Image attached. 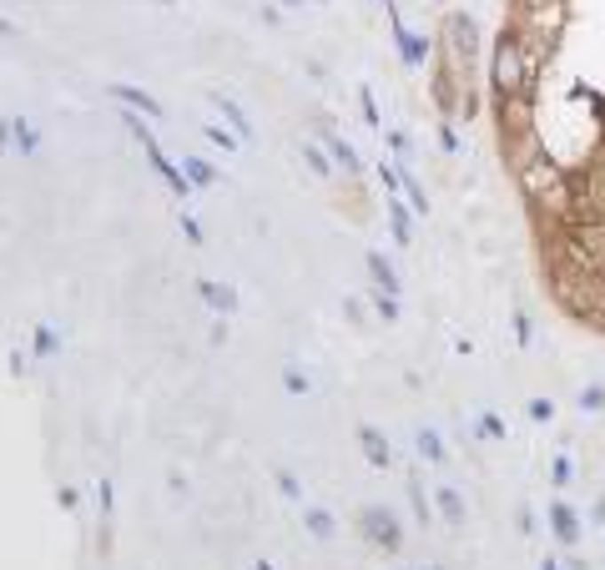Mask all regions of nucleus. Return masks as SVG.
Segmentation results:
<instances>
[{"label": "nucleus", "mask_w": 605, "mask_h": 570, "mask_svg": "<svg viewBox=\"0 0 605 570\" xmlns=\"http://www.w3.org/2000/svg\"><path fill=\"white\" fill-rule=\"evenodd\" d=\"M439 500H444V515H450V520H459V510H465V505H459V494H454V490H444Z\"/></svg>", "instance_id": "obj_11"}, {"label": "nucleus", "mask_w": 605, "mask_h": 570, "mask_svg": "<svg viewBox=\"0 0 605 570\" xmlns=\"http://www.w3.org/2000/svg\"><path fill=\"white\" fill-rule=\"evenodd\" d=\"M202 293H207V303H218L222 313H233V309H237L233 288H218V283H202Z\"/></svg>", "instance_id": "obj_4"}, {"label": "nucleus", "mask_w": 605, "mask_h": 570, "mask_svg": "<svg viewBox=\"0 0 605 570\" xmlns=\"http://www.w3.org/2000/svg\"><path fill=\"white\" fill-rule=\"evenodd\" d=\"M212 177H218V172L207 167V162H197V157H187V182H192V187H207Z\"/></svg>", "instance_id": "obj_5"}, {"label": "nucleus", "mask_w": 605, "mask_h": 570, "mask_svg": "<svg viewBox=\"0 0 605 570\" xmlns=\"http://www.w3.org/2000/svg\"><path fill=\"white\" fill-rule=\"evenodd\" d=\"M363 449H369V460H373V464H384V460H388V449L378 445V434H373V430H363Z\"/></svg>", "instance_id": "obj_8"}, {"label": "nucleus", "mask_w": 605, "mask_h": 570, "mask_svg": "<svg viewBox=\"0 0 605 570\" xmlns=\"http://www.w3.org/2000/svg\"><path fill=\"white\" fill-rule=\"evenodd\" d=\"M369 268H373V277H378V288H384V293H394V288H399V277H394V268H388L384 258H369Z\"/></svg>", "instance_id": "obj_7"}, {"label": "nucleus", "mask_w": 605, "mask_h": 570, "mask_svg": "<svg viewBox=\"0 0 605 570\" xmlns=\"http://www.w3.org/2000/svg\"><path fill=\"white\" fill-rule=\"evenodd\" d=\"M111 96H116V101H126V107H137L141 116H162V107H156L147 92H137V86H111Z\"/></svg>", "instance_id": "obj_2"}, {"label": "nucleus", "mask_w": 605, "mask_h": 570, "mask_svg": "<svg viewBox=\"0 0 605 570\" xmlns=\"http://www.w3.org/2000/svg\"><path fill=\"white\" fill-rule=\"evenodd\" d=\"M328 147H333V157H338V162H343V167H348V172L358 167V162H354V147H348V141H338V137H328Z\"/></svg>", "instance_id": "obj_9"}, {"label": "nucleus", "mask_w": 605, "mask_h": 570, "mask_svg": "<svg viewBox=\"0 0 605 570\" xmlns=\"http://www.w3.org/2000/svg\"><path fill=\"white\" fill-rule=\"evenodd\" d=\"M222 116L233 122V132H237V137H252V122H248V116H243V111L233 107V101H227V96H222Z\"/></svg>", "instance_id": "obj_6"}, {"label": "nucleus", "mask_w": 605, "mask_h": 570, "mask_svg": "<svg viewBox=\"0 0 605 570\" xmlns=\"http://www.w3.org/2000/svg\"><path fill=\"white\" fill-rule=\"evenodd\" d=\"M122 122L131 126V137L141 141V152H147V162H152V172H156V177H162V182H167V187H171V192H177L182 202L192 197V182H187L182 172H177V167L167 162V152H162V147H156V137H152V126L141 122V116H122Z\"/></svg>", "instance_id": "obj_1"}, {"label": "nucleus", "mask_w": 605, "mask_h": 570, "mask_svg": "<svg viewBox=\"0 0 605 570\" xmlns=\"http://www.w3.org/2000/svg\"><path fill=\"white\" fill-rule=\"evenodd\" d=\"M16 141H20V152H36V132H31V126H16Z\"/></svg>", "instance_id": "obj_12"}, {"label": "nucleus", "mask_w": 605, "mask_h": 570, "mask_svg": "<svg viewBox=\"0 0 605 570\" xmlns=\"http://www.w3.org/2000/svg\"><path fill=\"white\" fill-rule=\"evenodd\" d=\"M555 530H560V540H575V515L570 510H555Z\"/></svg>", "instance_id": "obj_10"}, {"label": "nucleus", "mask_w": 605, "mask_h": 570, "mask_svg": "<svg viewBox=\"0 0 605 570\" xmlns=\"http://www.w3.org/2000/svg\"><path fill=\"white\" fill-rule=\"evenodd\" d=\"M363 525H369L373 540H384L388 550L399 545V530H394V520H388V515H378V510H363Z\"/></svg>", "instance_id": "obj_3"}]
</instances>
